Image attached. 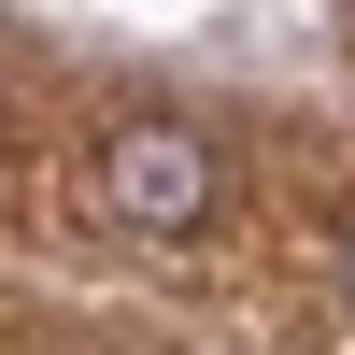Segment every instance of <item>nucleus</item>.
<instances>
[{"mask_svg":"<svg viewBox=\"0 0 355 355\" xmlns=\"http://www.w3.org/2000/svg\"><path fill=\"white\" fill-rule=\"evenodd\" d=\"M100 214L142 227V242H199V227L227 214V157L185 114H128V128L100 142Z\"/></svg>","mask_w":355,"mask_h":355,"instance_id":"obj_1","label":"nucleus"},{"mask_svg":"<svg viewBox=\"0 0 355 355\" xmlns=\"http://www.w3.org/2000/svg\"><path fill=\"white\" fill-rule=\"evenodd\" d=\"M341 284H355V242H341Z\"/></svg>","mask_w":355,"mask_h":355,"instance_id":"obj_2","label":"nucleus"}]
</instances>
